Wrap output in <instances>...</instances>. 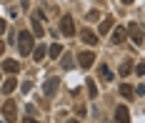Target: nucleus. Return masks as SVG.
Segmentation results:
<instances>
[{
  "label": "nucleus",
  "mask_w": 145,
  "mask_h": 123,
  "mask_svg": "<svg viewBox=\"0 0 145 123\" xmlns=\"http://www.w3.org/2000/svg\"><path fill=\"white\" fill-rule=\"evenodd\" d=\"M45 55H48V48L45 45H35L33 48V58H35V61H43Z\"/></svg>",
  "instance_id": "16"
},
{
  "label": "nucleus",
  "mask_w": 145,
  "mask_h": 123,
  "mask_svg": "<svg viewBox=\"0 0 145 123\" xmlns=\"http://www.w3.org/2000/svg\"><path fill=\"white\" fill-rule=\"evenodd\" d=\"M3 53H5V43L0 40V55H3Z\"/></svg>",
  "instance_id": "25"
},
{
  "label": "nucleus",
  "mask_w": 145,
  "mask_h": 123,
  "mask_svg": "<svg viewBox=\"0 0 145 123\" xmlns=\"http://www.w3.org/2000/svg\"><path fill=\"white\" fill-rule=\"evenodd\" d=\"M93 20H100V13L98 10H90L88 13V23H93Z\"/></svg>",
  "instance_id": "21"
},
{
  "label": "nucleus",
  "mask_w": 145,
  "mask_h": 123,
  "mask_svg": "<svg viewBox=\"0 0 145 123\" xmlns=\"http://www.w3.org/2000/svg\"><path fill=\"white\" fill-rule=\"evenodd\" d=\"M133 70H135V73H138V76H140V78L145 76V65H143V63H140V65H135V68H133Z\"/></svg>",
  "instance_id": "22"
},
{
  "label": "nucleus",
  "mask_w": 145,
  "mask_h": 123,
  "mask_svg": "<svg viewBox=\"0 0 145 123\" xmlns=\"http://www.w3.org/2000/svg\"><path fill=\"white\" fill-rule=\"evenodd\" d=\"M68 123H80V121H78V118H72V121H68Z\"/></svg>",
  "instance_id": "26"
},
{
  "label": "nucleus",
  "mask_w": 145,
  "mask_h": 123,
  "mask_svg": "<svg viewBox=\"0 0 145 123\" xmlns=\"http://www.w3.org/2000/svg\"><path fill=\"white\" fill-rule=\"evenodd\" d=\"M15 88H18V80H15V78H8V80H3V93H5V95H10Z\"/></svg>",
  "instance_id": "13"
},
{
  "label": "nucleus",
  "mask_w": 145,
  "mask_h": 123,
  "mask_svg": "<svg viewBox=\"0 0 145 123\" xmlns=\"http://www.w3.org/2000/svg\"><path fill=\"white\" fill-rule=\"evenodd\" d=\"M3 118L8 123H15L18 121V108H15V101H5L3 103Z\"/></svg>",
  "instance_id": "2"
},
{
  "label": "nucleus",
  "mask_w": 145,
  "mask_h": 123,
  "mask_svg": "<svg viewBox=\"0 0 145 123\" xmlns=\"http://www.w3.org/2000/svg\"><path fill=\"white\" fill-rule=\"evenodd\" d=\"M93 63H95V53H93V50H83V53L78 55V65H80V68H90Z\"/></svg>",
  "instance_id": "7"
},
{
  "label": "nucleus",
  "mask_w": 145,
  "mask_h": 123,
  "mask_svg": "<svg viewBox=\"0 0 145 123\" xmlns=\"http://www.w3.org/2000/svg\"><path fill=\"white\" fill-rule=\"evenodd\" d=\"M58 86H60V80L58 78H48V80H45V95H55V91H58Z\"/></svg>",
  "instance_id": "11"
},
{
  "label": "nucleus",
  "mask_w": 145,
  "mask_h": 123,
  "mask_svg": "<svg viewBox=\"0 0 145 123\" xmlns=\"http://www.w3.org/2000/svg\"><path fill=\"white\" fill-rule=\"evenodd\" d=\"M125 30L133 35V43H135V45H143V25H140V23H130Z\"/></svg>",
  "instance_id": "4"
},
{
  "label": "nucleus",
  "mask_w": 145,
  "mask_h": 123,
  "mask_svg": "<svg viewBox=\"0 0 145 123\" xmlns=\"http://www.w3.org/2000/svg\"><path fill=\"white\" fill-rule=\"evenodd\" d=\"M123 3H125V5H130V3H133V0H123Z\"/></svg>",
  "instance_id": "27"
},
{
  "label": "nucleus",
  "mask_w": 145,
  "mask_h": 123,
  "mask_svg": "<svg viewBox=\"0 0 145 123\" xmlns=\"http://www.w3.org/2000/svg\"><path fill=\"white\" fill-rule=\"evenodd\" d=\"M3 70H5V73H10V76H15V73L20 70V63L13 61V58H8V61H3Z\"/></svg>",
  "instance_id": "10"
},
{
  "label": "nucleus",
  "mask_w": 145,
  "mask_h": 123,
  "mask_svg": "<svg viewBox=\"0 0 145 123\" xmlns=\"http://www.w3.org/2000/svg\"><path fill=\"white\" fill-rule=\"evenodd\" d=\"M60 33H63V35H68V38L75 35V23H72L70 15H63V18H60Z\"/></svg>",
  "instance_id": "5"
},
{
  "label": "nucleus",
  "mask_w": 145,
  "mask_h": 123,
  "mask_svg": "<svg viewBox=\"0 0 145 123\" xmlns=\"http://www.w3.org/2000/svg\"><path fill=\"white\" fill-rule=\"evenodd\" d=\"M98 76H100V80L110 83V80H113V70H110L108 65H100V68H98Z\"/></svg>",
  "instance_id": "14"
},
{
  "label": "nucleus",
  "mask_w": 145,
  "mask_h": 123,
  "mask_svg": "<svg viewBox=\"0 0 145 123\" xmlns=\"http://www.w3.org/2000/svg\"><path fill=\"white\" fill-rule=\"evenodd\" d=\"M113 28H115V20H113V18H105V20L100 23V35H108Z\"/></svg>",
  "instance_id": "12"
},
{
  "label": "nucleus",
  "mask_w": 145,
  "mask_h": 123,
  "mask_svg": "<svg viewBox=\"0 0 145 123\" xmlns=\"http://www.w3.org/2000/svg\"><path fill=\"white\" fill-rule=\"evenodd\" d=\"M133 68H135V65H133V61H125L123 65H120V76H123V78H128V76L133 73Z\"/></svg>",
  "instance_id": "17"
},
{
  "label": "nucleus",
  "mask_w": 145,
  "mask_h": 123,
  "mask_svg": "<svg viewBox=\"0 0 145 123\" xmlns=\"http://www.w3.org/2000/svg\"><path fill=\"white\" fill-rule=\"evenodd\" d=\"M33 35H35V38H43L45 35V28H43V13H40V10H35V13H33Z\"/></svg>",
  "instance_id": "3"
},
{
  "label": "nucleus",
  "mask_w": 145,
  "mask_h": 123,
  "mask_svg": "<svg viewBox=\"0 0 145 123\" xmlns=\"http://www.w3.org/2000/svg\"><path fill=\"white\" fill-rule=\"evenodd\" d=\"M48 55H50L53 61H55V58H60V55H63V45H60V43H53V45L48 48Z\"/></svg>",
  "instance_id": "15"
},
{
  "label": "nucleus",
  "mask_w": 145,
  "mask_h": 123,
  "mask_svg": "<svg viewBox=\"0 0 145 123\" xmlns=\"http://www.w3.org/2000/svg\"><path fill=\"white\" fill-rule=\"evenodd\" d=\"M115 123H130V111H128V106H118L115 108Z\"/></svg>",
  "instance_id": "8"
},
{
  "label": "nucleus",
  "mask_w": 145,
  "mask_h": 123,
  "mask_svg": "<svg viewBox=\"0 0 145 123\" xmlns=\"http://www.w3.org/2000/svg\"><path fill=\"white\" fill-rule=\"evenodd\" d=\"M120 95H123V98H128V101L133 98V88L128 86V83H123V86H120Z\"/></svg>",
  "instance_id": "19"
},
{
  "label": "nucleus",
  "mask_w": 145,
  "mask_h": 123,
  "mask_svg": "<svg viewBox=\"0 0 145 123\" xmlns=\"http://www.w3.org/2000/svg\"><path fill=\"white\" fill-rule=\"evenodd\" d=\"M5 28H8V25H5V20H0V35L5 33Z\"/></svg>",
  "instance_id": "23"
},
{
  "label": "nucleus",
  "mask_w": 145,
  "mask_h": 123,
  "mask_svg": "<svg viewBox=\"0 0 145 123\" xmlns=\"http://www.w3.org/2000/svg\"><path fill=\"white\" fill-rule=\"evenodd\" d=\"M125 38H128V30H125L123 25H118V28H113V30H110V40H113L115 45L125 43Z\"/></svg>",
  "instance_id": "6"
},
{
  "label": "nucleus",
  "mask_w": 145,
  "mask_h": 123,
  "mask_svg": "<svg viewBox=\"0 0 145 123\" xmlns=\"http://www.w3.org/2000/svg\"><path fill=\"white\" fill-rule=\"evenodd\" d=\"M80 38H83V43H88V45H98V43H100V40H98V35L90 30V28L80 30Z\"/></svg>",
  "instance_id": "9"
},
{
  "label": "nucleus",
  "mask_w": 145,
  "mask_h": 123,
  "mask_svg": "<svg viewBox=\"0 0 145 123\" xmlns=\"http://www.w3.org/2000/svg\"><path fill=\"white\" fill-rule=\"evenodd\" d=\"M60 65H63L65 70H70L72 65H75V63H72V58H70V53H65V55H63V61H60Z\"/></svg>",
  "instance_id": "18"
},
{
  "label": "nucleus",
  "mask_w": 145,
  "mask_h": 123,
  "mask_svg": "<svg viewBox=\"0 0 145 123\" xmlns=\"http://www.w3.org/2000/svg\"><path fill=\"white\" fill-rule=\"evenodd\" d=\"M33 48H35V35L30 30H23L18 35V50H20V55H30Z\"/></svg>",
  "instance_id": "1"
},
{
  "label": "nucleus",
  "mask_w": 145,
  "mask_h": 123,
  "mask_svg": "<svg viewBox=\"0 0 145 123\" xmlns=\"http://www.w3.org/2000/svg\"><path fill=\"white\" fill-rule=\"evenodd\" d=\"M23 123H38V121H35V118H28V116H25V121H23Z\"/></svg>",
  "instance_id": "24"
},
{
  "label": "nucleus",
  "mask_w": 145,
  "mask_h": 123,
  "mask_svg": "<svg viewBox=\"0 0 145 123\" xmlns=\"http://www.w3.org/2000/svg\"><path fill=\"white\" fill-rule=\"evenodd\" d=\"M88 93H90V98L98 95V86H95V80H88Z\"/></svg>",
  "instance_id": "20"
}]
</instances>
